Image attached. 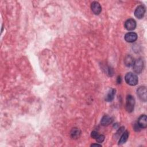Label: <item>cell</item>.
I'll list each match as a JSON object with an SVG mask.
<instances>
[{"mask_svg":"<svg viewBox=\"0 0 147 147\" xmlns=\"http://www.w3.org/2000/svg\"><path fill=\"white\" fill-rule=\"evenodd\" d=\"M126 82L130 86H136L138 82L137 76L132 72H128L125 76Z\"/></svg>","mask_w":147,"mask_h":147,"instance_id":"1","label":"cell"},{"mask_svg":"<svg viewBox=\"0 0 147 147\" xmlns=\"http://www.w3.org/2000/svg\"><path fill=\"white\" fill-rule=\"evenodd\" d=\"M135 105V99L131 95H128L126 96V110L128 113H131L133 111Z\"/></svg>","mask_w":147,"mask_h":147,"instance_id":"2","label":"cell"},{"mask_svg":"<svg viewBox=\"0 0 147 147\" xmlns=\"http://www.w3.org/2000/svg\"><path fill=\"white\" fill-rule=\"evenodd\" d=\"M144 61L142 59L140 58L134 61L133 64V69L135 73L139 74L142 72L144 68Z\"/></svg>","mask_w":147,"mask_h":147,"instance_id":"3","label":"cell"},{"mask_svg":"<svg viewBox=\"0 0 147 147\" xmlns=\"http://www.w3.org/2000/svg\"><path fill=\"white\" fill-rule=\"evenodd\" d=\"M146 88L145 86H141L137 90V94L140 99L143 102H146L147 100Z\"/></svg>","mask_w":147,"mask_h":147,"instance_id":"4","label":"cell"},{"mask_svg":"<svg viewBox=\"0 0 147 147\" xmlns=\"http://www.w3.org/2000/svg\"><path fill=\"white\" fill-rule=\"evenodd\" d=\"M145 13V7L144 5H139L137 7L134 11V16L138 19H141L144 17Z\"/></svg>","mask_w":147,"mask_h":147,"instance_id":"5","label":"cell"},{"mask_svg":"<svg viewBox=\"0 0 147 147\" xmlns=\"http://www.w3.org/2000/svg\"><path fill=\"white\" fill-rule=\"evenodd\" d=\"M91 9L92 11L96 15H98L102 11V7L100 3L96 1H94L91 4Z\"/></svg>","mask_w":147,"mask_h":147,"instance_id":"6","label":"cell"},{"mask_svg":"<svg viewBox=\"0 0 147 147\" xmlns=\"http://www.w3.org/2000/svg\"><path fill=\"white\" fill-rule=\"evenodd\" d=\"M125 28L127 30H133L136 28V22L134 19L130 18L125 22Z\"/></svg>","mask_w":147,"mask_h":147,"instance_id":"7","label":"cell"},{"mask_svg":"<svg viewBox=\"0 0 147 147\" xmlns=\"http://www.w3.org/2000/svg\"><path fill=\"white\" fill-rule=\"evenodd\" d=\"M137 125L141 129H145L147 126V117L146 115H141L138 119Z\"/></svg>","mask_w":147,"mask_h":147,"instance_id":"8","label":"cell"},{"mask_svg":"<svg viewBox=\"0 0 147 147\" xmlns=\"http://www.w3.org/2000/svg\"><path fill=\"white\" fill-rule=\"evenodd\" d=\"M137 39V34L135 32H129L125 36V40L128 42H133Z\"/></svg>","mask_w":147,"mask_h":147,"instance_id":"9","label":"cell"},{"mask_svg":"<svg viewBox=\"0 0 147 147\" xmlns=\"http://www.w3.org/2000/svg\"><path fill=\"white\" fill-rule=\"evenodd\" d=\"M113 121V119L111 117L107 115H105L102 118L100 121V124L103 126H108L111 124Z\"/></svg>","mask_w":147,"mask_h":147,"instance_id":"10","label":"cell"},{"mask_svg":"<svg viewBox=\"0 0 147 147\" xmlns=\"http://www.w3.org/2000/svg\"><path fill=\"white\" fill-rule=\"evenodd\" d=\"M80 134H81V131L79 129H78L77 127L72 128L71 131V133H70L71 137L72 139L79 138V137L80 136Z\"/></svg>","mask_w":147,"mask_h":147,"instance_id":"11","label":"cell"},{"mask_svg":"<svg viewBox=\"0 0 147 147\" xmlns=\"http://www.w3.org/2000/svg\"><path fill=\"white\" fill-rule=\"evenodd\" d=\"M129 132L127 130L123 131L120 137L119 141H118V145H121L125 144L127 141V140L129 138Z\"/></svg>","mask_w":147,"mask_h":147,"instance_id":"12","label":"cell"},{"mask_svg":"<svg viewBox=\"0 0 147 147\" xmlns=\"http://www.w3.org/2000/svg\"><path fill=\"white\" fill-rule=\"evenodd\" d=\"M115 92H116V90L115 89L111 88V90H110V91L107 93V95L106 96L105 100L107 101V102L112 101L114 99V96L115 95Z\"/></svg>","mask_w":147,"mask_h":147,"instance_id":"13","label":"cell"},{"mask_svg":"<svg viewBox=\"0 0 147 147\" xmlns=\"http://www.w3.org/2000/svg\"><path fill=\"white\" fill-rule=\"evenodd\" d=\"M134 62L133 57L131 55H127L124 59V63L126 66L127 67H131L133 66V64Z\"/></svg>","mask_w":147,"mask_h":147,"instance_id":"14","label":"cell"},{"mask_svg":"<svg viewBox=\"0 0 147 147\" xmlns=\"http://www.w3.org/2000/svg\"><path fill=\"white\" fill-rule=\"evenodd\" d=\"M95 140L98 142V143H101L105 140V136L102 134H98Z\"/></svg>","mask_w":147,"mask_h":147,"instance_id":"15","label":"cell"},{"mask_svg":"<svg viewBox=\"0 0 147 147\" xmlns=\"http://www.w3.org/2000/svg\"><path fill=\"white\" fill-rule=\"evenodd\" d=\"M98 134V133L97 131H92L91 132V137L92 138L95 139V138H96V137L97 136Z\"/></svg>","mask_w":147,"mask_h":147,"instance_id":"16","label":"cell"},{"mask_svg":"<svg viewBox=\"0 0 147 147\" xmlns=\"http://www.w3.org/2000/svg\"><path fill=\"white\" fill-rule=\"evenodd\" d=\"M91 146H102V145L100 144H91Z\"/></svg>","mask_w":147,"mask_h":147,"instance_id":"17","label":"cell"}]
</instances>
